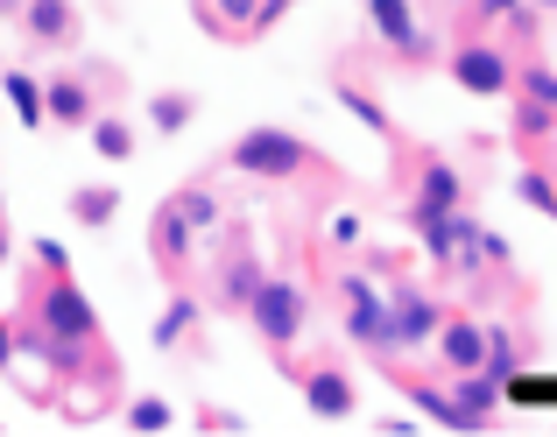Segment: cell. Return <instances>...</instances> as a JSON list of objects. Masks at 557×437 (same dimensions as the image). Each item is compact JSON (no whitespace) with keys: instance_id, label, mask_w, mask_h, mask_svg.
Here are the masks:
<instances>
[{"instance_id":"obj_7","label":"cell","mask_w":557,"mask_h":437,"mask_svg":"<svg viewBox=\"0 0 557 437\" xmlns=\"http://www.w3.org/2000/svg\"><path fill=\"white\" fill-rule=\"evenodd\" d=\"M346 332H354L360 346H388V303H381L360 275H346Z\"/></svg>"},{"instance_id":"obj_13","label":"cell","mask_w":557,"mask_h":437,"mask_svg":"<svg viewBox=\"0 0 557 437\" xmlns=\"http://www.w3.org/2000/svg\"><path fill=\"white\" fill-rule=\"evenodd\" d=\"M71 218H78L85 233H99V226H113V212H121V184H78L71 191Z\"/></svg>"},{"instance_id":"obj_25","label":"cell","mask_w":557,"mask_h":437,"mask_svg":"<svg viewBox=\"0 0 557 437\" xmlns=\"http://www.w3.org/2000/svg\"><path fill=\"white\" fill-rule=\"evenodd\" d=\"M0 22H22V0H0Z\"/></svg>"},{"instance_id":"obj_1","label":"cell","mask_w":557,"mask_h":437,"mask_svg":"<svg viewBox=\"0 0 557 437\" xmlns=\"http://www.w3.org/2000/svg\"><path fill=\"white\" fill-rule=\"evenodd\" d=\"M219 198H212V184H184V191H170L163 205H156V226H149V247H156V261H163L170 275L190 261V247H198V233H212L219 226Z\"/></svg>"},{"instance_id":"obj_14","label":"cell","mask_w":557,"mask_h":437,"mask_svg":"<svg viewBox=\"0 0 557 437\" xmlns=\"http://www.w3.org/2000/svg\"><path fill=\"white\" fill-rule=\"evenodd\" d=\"M198 311H205V303L190 297V289H177V297L163 303V317H156V346H163V353H177L190 332H198Z\"/></svg>"},{"instance_id":"obj_15","label":"cell","mask_w":557,"mask_h":437,"mask_svg":"<svg viewBox=\"0 0 557 437\" xmlns=\"http://www.w3.org/2000/svg\"><path fill=\"white\" fill-rule=\"evenodd\" d=\"M368 14H374V28L395 42V50H409V57L423 50V36H417V14H409V0H368Z\"/></svg>"},{"instance_id":"obj_20","label":"cell","mask_w":557,"mask_h":437,"mask_svg":"<svg viewBox=\"0 0 557 437\" xmlns=\"http://www.w3.org/2000/svg\"><path fill=\"white\" fill-rule=\"evenodd\" d=\"M121 416H127V430H170V424H177V410H170L163 396H135Z\"/></svg>"},{"instance_id":"obj_2","label":"cell","mask_w":557,"mask_h":437,"mask_svg":"<svg viewBox=\"0 0 557 437\" xmlns=\"http://www.w3.org/2000/svg\"><path fill=\"white\" fill-rule=\"evenodd\" d=\"M219 163H226L233 177H261V184H275V177H297V170L311 163V141L289 135V127H247V135L233 141Z\"/></svg>"},{"instance_id":"obj_9","label":"cell","mask_w":557,"mask_h":437,"mask_svg":"<svg viewBox=\"0 0 557 437\" xmlns=\"http://www.w3.org/2000/svg\"><path fill=\"white\" fill-rule=\"evenodd\" d=\"M431 332H437V311H431V297L403 289V297L388 303V346H423Z\"/></svg>"},{"instance_id":"obj_12","label":"cell","mask_w":557,"mask_h":437,"mask_svg":"<svg viewBox=\"0 0 557 437\" xmlns=\"http://www.w3.org/2000/svg\"><path fill=\"white\" fill-rule=\"evenodd\" d=\"M304 402H311L318 416H354V382H346L339 367H311L304 374Z\"/></svg>"},{"instance_id":"obj_17","label":"cell","mask_w":557,"mask_h":437,"mask_svg":"<svg viewBox=\"0 0 557 437\" xmlns=\"http://www.w3.org/2000/svg\"><path fill=\"white\" fill-rule=\"evenodd\" d=\"M190 121H198V99H190V92H156L149 99V127H156V135H184Z\"/></svg>"},{"instance_id":"obj_21","label":"cell","mask_w":557,"mask_h":437,"mask_svg":"<svg viewBox=\"0 0 557 437\" xmlns=\"http://www.w3.org/2000/svg\"><path fill=\"white\" fill-rule=\"evenodd\" d=\"M36 261H42V269H71V261H64V247H57V240H36Z\"/></svg>"},{"instance_id":"obj_3","label":"cell","mask_w":557,"mask_h":437,"mask_svg":"<svg viewBox=\"0 0 557 437\" xmlns=\"http://www.w3.org/2000/svg\"><path fill=\"white\" fill-rule=\"evenodd\" d=\"M247 325H255L261 339L283 353V346H297V339H304V325H311V297H304L289 275H261L255 297H247Z\"/></svg>"},{"instance_id":"obj_11","label":"cell","mask_w":557,"mask_h":437,"mask_svg":"<svg viewBox=\"0 0 557 437\" xmlns=\"http://www.w3.org/2000/svg\"><path fill=\"white\" fill-rule=\"evenodd\" d=\"M451 78H459L466 92H502V85H508V64L494 50H480V42H466V50L451 57Z\"/></svg>"},{"instance_id":"obj_4","label":"cell","mask_w":557,"mask_h":437,"mask_svg":"<svg viewBox=\"0 0 557 437\" xmlns=\"http://www.w3.org/2000/svg\"><path fill=\"white\" fill-rule=\"evenodd\" d=\"M113 85V71H57L50 85H42V121L50 127H92V113H99V92Z\"/></svg>"},{"instance_id":"obj_6","label":"cell","mask_w":557,"mask_h":437,"mask_svg":"<svg viewBox=\"0 0 557 437\" xmlns=\"http://www.w3.org/2000/svg\"><path fill=\"white\" fill-rule=\"evenodd\" d=\"M255 283H261V269L247 254V233H226V254H219V275H212V303L219 311H247Z\"/></svg>"},{"instance_id":"obj_8","label":"cell","mask_w":557,"mask_h":437,"mask_svg":"<svg viewBox=\"0 0 557 437\" xmlns=\"http://www.w3.org/2000/svg\"><path fill=\"white\" fill-rule=\"evenodd\" d=\"M190 8H198V22L212 28V36H261V28H269V14H261V0H190Z\"/></svg>"},{"instance_id":"obj_23","label":"cell","mask_w":557,"mask_h":437,"mask_svg":"<svg viewBox=\"0 0 557 437\" xmlns=\"http://www.w3.org/2000/svg\"><path fill=\"white\" fill-rule=\"evenodd\" d=\"M8 360H14V325L0 317V367H8Z\"/></svg>"},{"instance_id":"obj_16","label":"cell","mask_w":557,"mask_h":437,"mask_svg":"<svg viewBox=\"0 0 557 437\" xmlns=\"http://www.w3.org/2000/svg\"><path fill=\"white\" fill-rule=\"evenodd\" d=\"M437 353H445L451 367L473 374L480 360H487V332H480V325H445V332H437Z\"/></svg>"},{"instance_id":"obj_5","label":"cell","mask_w":557,"mask_h":437,"mask_svg":"<svg viewBox=\"0 0 557 437\" xmlns=\"http://www.w3.org/2000/svg\"><path fill=\"white\" fill-rule=\"evenodd\" d=\"M22 36L36 57H71L85 42V22L71 0H22Z\"/></svg>"},{"instance_id":"obj_10","label":"cell","mask_w":557,"mask_h":437,"mask_svg":"<svg viewBox=\"0 0 557 437\" xmlns=\"http://www.w3.org/2000/svg\"><path fill=\"white\" fill-rule=\"evenodd\" d=\"M92 155L99 163H135V149H141V135H135V121H121V113H92Z\"/></svg>"},{"instance_id":"obj_24","label":"cell","mask_w":557,"mask_h":437,"mask_svg":"<svg viewBox=\"0 0 557 437\" xmlns=\"http://www.w3.org/2000/svg\"><path fill=\"white\" fill-rule=\"evenodd\" d=\"M8 254H14V233H8V218H0V269H8Z\"/></svg>"},{"instance_id":"obj_22","label":"cell","mask_w":557,"mask_h":437,"mask_svg":"<svg viewBox=\"0 0 557 437\" xmlns=\"http://www.w3.org/2000/svg\"><path fill=\"white\" fill-rule=\"evenodd\" d=\"M346 107H354V113H360V121H368V127H381V107H374V99H360V92H346Z\"/></svg>"},{"instance_id":"obj_18","label":"cell","mask_w":557,"mask_h":437,"mask_svg":"<svg viewBox=\"0 0 557 437\" xmlns=\"http://www.w3.org/2000/svg\"><path fill=\"white\" fill-rule=\"evenodd\" d=\"M459 205V177H451L445 163H431V177H423V198H417V226L423 218H437V212H451Z\"/></svg>"},{"instance_id":"obj_19","label":"cell","mask_w":557,"mask_h":437,"mask_svg":"<svg viewBox=\"0 0 557 437\" xmlns=\"http://www.w3.org/2000/svg\"><path fill=\"white\" fill-rule=\"evenodd\" d=\"M8 107H14L22 127H50V121H42V85L28 78V71H8Z\"/></svg>"}]
</instances>
